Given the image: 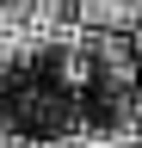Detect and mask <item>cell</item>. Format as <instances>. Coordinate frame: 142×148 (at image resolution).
<instances>
[{
    "mask_svg": "<svg viewBox=\"0 0 142 148\" xmlns=\"http://www.w3.org/2000/svg\"><path fill=\"white\" fill-rule=\"evenodd\" d=\"M80 148H142V142H117V136H105V142H80Z\"/></svg>",
    "mask_w": 142,
    "mask_h": 148,
    "instance_id": "3",
    "label": "cell"
},
{
    "mask_svg": "<svg viewBox=\"0 0 142 148\" xmlns=\"http://www.w3.org/2000/svg\"><path fill=\"white\" fill-rule=\"evenodd\" d=\"M0 148H31V142H0Z\"/></svg>",
    "mask_w": 142,
    "mask_h": 148,
    "instance_id": "4",
    "label": "cell"
},
{
    "mask_svg": "<svg viewBox=\"0 0 142 148\" xmlns=\"http://www.w3.org/2000/svg\"><path fill=\"white\" fill-rule=\"evenodd\" d=\"M80 31L142 37V0H80Z\"/></svg>",
    "mask_w": 142,
    "mask_h": 148,
    "instance_id": "1",
    "label": "cell"
},
{
    "mask_svg": "<svg viewBox=\"0 0 142 148\" xmlns=\"http://www.w3.org/2000/svg\"><path fill=\"white\" fill-rule=\"evenodd\" d=\"M37 18V0H0V37H25Z\"/></svg>",
    "mask_w": 142,
    "mask_h": 148,
    "instance_id": "2",
    "label": "cell"
}]
</instances>
